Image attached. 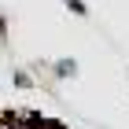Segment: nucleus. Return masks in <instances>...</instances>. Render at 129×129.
<instances>
[{
    "instance_id": "1",
    "label": "nucleus",
    "mask_w": 129,
    "mask_h": 129,
    "mask_svg": "<svg viewBox=\"0 0 129 129\" xmlns=\"http://www.w3.org/2000/svg\"><path fill=\"white\" fill-rule=\"evenodd\" d=\"M52 70H55V78H74V74H78V63L74 59H59Z\"/></svg>"
},
{
    "instance_id": "2",
    "label": "nucleus",
    "mask_w": 129,
    "mask_h": 129,
    "mask_svg": "<svg viewBox=\"0 0 129 129\" xmlns=\"http://www.w3.org/2000/svg\"><path fill=\"white\" fill-rule=\"evenodd\" d=\"M67 8L74 11V15H81V19H85V15H89V8H85V4H81V0H67Z\"/></svg>"
},
{
    "instance_id": "3",
    "label": "nucleus",
    "mask_w": 129,
    "mask_h": 129,
    "mask_svg": "<svg viewBox=\"0 0 129 129\" xmlns=\"http://www.w3.org/2000/svg\"><path fill=\"white\" fill-rule=\"evenodd\" d=\"M15 85H22V89H30L33 81H30V78H26V74H22V70H19V74H15Z\"/></svg>"
}]
</instances>
